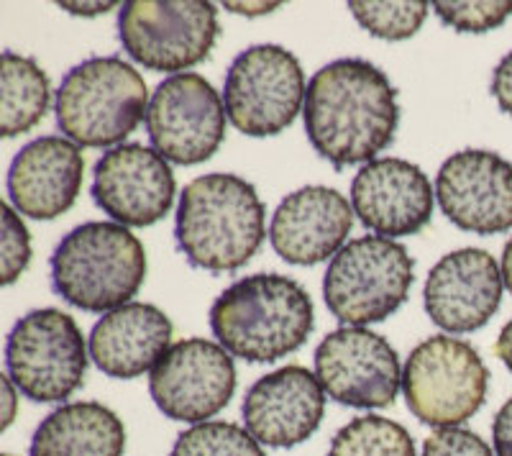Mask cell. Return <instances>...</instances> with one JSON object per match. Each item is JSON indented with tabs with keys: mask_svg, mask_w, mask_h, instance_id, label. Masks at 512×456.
<instances>
[{
	"mask_svg": "<svg viewBox=\"0 0 512 456\" xmlns=\"http://www.w3.org/2000/svg\"><path fill=\"white\" fill-rule=\"evenodd\" d=\"M502 269L484 249H459L438 259L425 280V313L448 334H472L492 321L502 303Z\"/></svg>",
	"mask_w": 512,
	"mask_h": 456,
	"instance_id": "obj_16",
	"label": "cell"
},
{
	"mask_svg": "<svg viewBox=\"0 0 512 456\" xmlns=\"http://www.w3.org/2000/svg\"><path fill=\"white\" fill-rule=\"evenodd\" d=\"M80 326L59 308H36L16 321L6 339V375L34 403H62L88 375Z\"/></svg>",
	"mask_w": 512,
	"mask_h": 456,
	"instance_id": "obj_7",
	"label": "cell"
},
{
	"mask_svg": "<svg viewBox=\"0 0 512 456\" xmlns=\"http://www.w3.org/2000/svg\"><path fill=\"white\" fill-rule=\"evenodd\" d=\"M262 198L251 182L210 172L187 182L175 216V241L195 269L228 275L251 262L264 234Z\"/></svg>",
	"mask_w": 512,
	"mask_h": 456,
	"instance_id": "obj_2",
	"label": "cell"
},
{
	"mask_svg": "<svg viewBox=\"0 0 512 456\" xmlns=\"http://www.w3.org/2000/svg\"><path fill=\"white\" fill-rule=\"evenodd\" d=\"M3 423H0V426H3V431H6V428H11V423H13V418H16V405H18V398H16V392H18V387L13 385V380L8 375H3Z\"/></svg>",
	"mask_w": 512,
	"mask_h": 456,
	"instance_id": "obj_33",
	"label": "cell"
},
{
	"mask_svg": "<svg viewBox=\"0 0 512 456\" xmlns=\"http://www.w3.org/2000/svg\"><path fill=\"white\" fill-rule=\"evenodd\" d=\"M443 24L459 34H487L505 24L512 16V0H484V3H431Z\"/></svg>",
	"mask_w": 512,
	"mask_h": 456,
	"instance_id": "obj_27",
	"label": "cell"
},
{
	"mask_svg": "<svg viewBox=\"0 0 512 456\" xmlns=\"http://www.w3.org/2000/svg\"><path fill=\"white\" fill-rule=\"evenodd\" d=\"M226 106L218 90L198 72L172 75L154 90L146 131L152 147L172 164H203L226 136Z\"/></svg>",
	"mask_w": 512,
	"mask_h": 456,
	"instance_id": "obj_11",
	"label": "cell"
},
{
	"mask_svg": "<svg viewBox=\"0 0 512 456\" xmlns=\"http://www.w3.org/2000/svg\"><path fill=\"white\" fill-rule=\"evenodd\" d=\"M431 3L408 0V3H367V0H351L349 11L356 24L372 36L384 41H405L415 36L428 16Z\"/></svg>",
	"mask_w": 512,
	"mask_h": 456,
	"instance_id": "obj_26",
	"label": "cell"
},
{
	"mask_svg": "<svg viewBox=\"0 0 512 456\" xmlns=\"http://www.w3.org/2000/svg\"><path fill=\"white\" fill-rule=\"evenodd\" d=\"M31 262V234L21 213L13 205H3V239H0V280L13 285Z\"/></svg>",
	"mask_w": 512,
	"mask_h": 456,
	"instance_id": "obj_28",
	"label": "cell"
},
{
	"mask_svg": "<svg viewBox=\"0 0 512 456\" xmlns=\"http://www.w3.org/2000/svg\"><path fill=\"white\" fill-rule=\"evenodd\" d=\"M489 372L479 351L454 336H431L410 351L402 392L410 413L436 428H459L487 398Z\"/></svg>",
	"mask_w": 512,
	"mask_h": 456,
	"instance_id": "obj_8",
	"label": "cell"
},
{
	"mask_svg": "<svg viewBox=\"0 0 512 456\" xmlns=\"http://www.w3.org/2000/svg\"><path fill=\"white\" fill-rule=\"evenodd\" d=\"M354 228V208L336 188L308 185L287 195L269 223L272 249L297 267L336 257Z\"/></svg>",
	"mask_w": 512,
	"mask_h": 456,
	"instance_id": "obj_19",
	"label": "cell"
},
{
	"mask_svg": "<svg viewBox=\"0 0 512 456\" xmlns=\"http://www.w3.org/2000/svg\"><path fill=\"white\" fill-rule=\"evenodd\" d=\"M315 377L328 398L349 408L392 405L402 387L395 346L369 328L344 326L315 349Z\"/></svg>",
	"mask_w": 512,
	"mask_h": 456,
	"instance_id": "obj_13",
	"label": "cell"
},
{
	"mask_svg": "<svg viewBox=\"0 0 512 456\" xmlns=\"http://www.w3.org/2000/svg\"><path fill=\"white\" fill-rule=\"evenodd\" d=\"M492 444H495V456H512V398L497 410L492 423Z\"/></svg>",
	"mask_w": 512,
	"mask_h": 456,
	"instance_id": "obj_31",
	"label": "cell"
},
{
	"mask_svg": "<svg viewBox=\"0 0 512 456\" xmlns=\"http://www.w3.org/2000/svg\"><path fill=\"white\" fill-rule=\"evenodd\" d=\"M126 428L103 403L59 405L36 426L29 456H123Z\"/></svg>",
	"mask_w": 512,
	"mask_h": 456,
	"instance_id": "obj_22",
	"label": "cell"
},
{
	"mask_svg": "<svg viewBox=\"0 0 512 456\" xmlns=\"http://www.w3.org/2000/svg\"><path fill=\"white\" fill-rule=\"evenodd\" d=\"M85 182L82 149L67 136H39L8 167V198L21 216L54 221L75 205Z\"/></svg>",
	"mask_w": 512,
	"mask_h": 456,
	"instance_id": "obj_20",
	"label": "cell"
},
{
	"mask_svg": "<svg viewBox=\"0 0 512 456\" xmlns=\"http://www.w3.org/2000/svg\"><path fill=\"white\" fill-rule=\"evenodd\" d=\"M52 287L64 303L111 313L134 298L146 280V252L126 226L90 221L64 234L52 254Z\"/></svg>",
	"mask_w": 512,
	"mask_h": 456,
	"instance_id": "obj_4",
	"label": "cell"
},
{
	"mask_svg": "<svg viewBox=\"0 0 512 456\" xmlns=\"http://www.w3.org/2000/svg\"><path fill=\"white\" fill-rule=\"evenodd\" d=\"M169 456H267L246 428L226 421H205L180 433Z\"/></svg>",
	"mask_w": 512,
	"mask_h": 456,
	"instance_id": "obj_25",
	"label": "cell"
},
{
	"mask_svg": "<svg viewBox=\"0 0 512 456\" xmlns=\"http://www.w3.org/2000/svg\"><path fill=\"white\" fill-rule=\"evenodd\" d=\"M223 8L239 16H267V13L277 11L280 3H223Z\"/></svg>",
	"mask_w": 512,
	"mask_h": 456,
	"instance_id": "obj_34",
	"label": "cell"
},
{
	"mask_svg": "<svg viewBox=\"0 0 512 456\" xmlns=\"http://www.w3.org/2000/svg\"><path fill=\"white\" fill-rule=\"evenodd\" d=\"M218 8L203 0H131L118 13V39L134 62L182 75L218 41Z\"/></svg>",
	"mask_w": 512,
	"mask_h": 456,
	"instance_id": "obj_9",
	"label": "cell"
},
{
	"mask_svg": "<svg viewBox=\"0 0 512 456\" xmlns=\"http://www.w3.org/2000/svg\"><path fill=\"white\" fill-rule=\"evenodd\" d=\"M0 131L6 139L21 136L39 126L52 100V82L31 57L3 52L0 59Z\"/></svg>",
	"mask_w": 512,
	"mask_h": 456,
	"instance_id": "obj_23",
	"label": "cell"
},
{
	"mask_svg": "<svg viewBox=\"0 0 512 456\" xmlns=\"http://www.w3.org/2000/svg\"><path fill=\"white\" fill-rule=\"evenodd\" d=\"M323 416L326 390L315 372L300 364L259 377L244 398L246 431L272 449H292L308 441Z\"/></svg>",
	"mask_w": 512,
	"mask_h": 456,
	"instance_id": "obj_18",
	"label": "cell"
},
{
	"mask_svg": "<svg viewBox=\"0 0 512 456\" xmlns=\"http://www.w3.org/2000/svg\"><path fill=\"white\" fill-rule=\"evenodd\" d=\"M149 392L164 416L198 426L231 403L236 392L233 357L216 341H177L152 369Z\"/></svg>",
	"mask_w": 512,
	"mask_h": 456,
	"instance_id": "obj_12",
	"label": "cell"
},
{
	"mask_svg": "<svg viewBox=\"0 0 512 456\" xmlns=\"http://www.w3.org/2000/svg\"><path fill=\"white\" fill-rule=\"evenodd\" d=\"M305 72L300 59L280 44H254L228 67L223 106L244 136H277L295 123L305 106Z\"/></svg>",
	"mask_w": 512,
	"mask_h": 456,
	"instance_id": "obj_10",
	"label": "cell"
},
{
	"mask_svg": "<svg viewBox=\"0 0 512 456\" xmlns=\"http://www.w3.org/2000/svg\"><path fill=\"white\" fill-rule=\"evenodd\" d=\"M3 456H11V454H3Z\"/></svg>",
	"mask_w": 512,
	"mask_h": 456,
	"instance_id": "obj_37",
	"label": "cell"
},
{
	"mask_svg": "<svg viewBox=\"0 0 512 456\" xmlns=\"http://www.w3.org/2000/svg\"><path fill=\"white\" fill-rule=\"evenodd\" d=\"M413 282L415 262L405 246L382 236H361L328 262L323 298L331 316L361 328L397 313Z\"/></svg>",
	"mask_w": 512,
	"mask_h": 456,
	"instance_id": "obj_6",
	"label": "cell"
},
{
	"mask_svg": "<svg viewBox=\"0 0 512 456\" xmlns=\"http://www.w3.org/2000/svg\"><path fill=\"white\" fill-rule=\"evenodd\" d=\"M149 90L121 57H90L64 75L54 111L57 126L77 147H121L149 111Z\"/></svg>",
	"mask_w": 512,
	"mask_h": 456,
	"instance_id": "obj_5",
	"label": "cell"
},
{
	"mask_svg": "<svg viewBox=\"0 0 512 456\" xmlns=\"http://www.w3.org/2000/svg\"><path fill=\"white\" fill-rule=\"evenodd\" d=\"M62 11L72 13V16H82V18H95V16H105L113 8H121L118 3H57Z\"/></svg>",
	"mask_w": 512,
	"mask_h": 456,
	"instance_id": "obj_32",
	"label": "cell"
},
{
	"mask_svg": "<svg viewBox=\"0 0 512 456\" xmlns=\"http://www.w3.org/2000/svg\"><path fill=\"white\" fill-rule=\"evenodd\" d=\"M172 321L152 303H128L105 313L90 331V359L116 380H134L157 367L172 346Z\"/></svg>",
	"mask_w": 512,
	"mask_h": 456,
	"instance_id": "obj_21",
	"label": "cell"
},
{
	"mask_svg": "<svg viewBox=\"0 0 512 456\" xmlns=\"http://www.w3.org/2000/svg\"><path fill=\"white\" fill-rule=\"evenodd\" d=\"M502 280H505V287H507V293L512 295V236L510 241L505 244V249H502Z\"/></svg>",
	"mask_w": 512,
	"mask_h": 456,
	"instance_id": "obj_36",
	"label": "cell"
},
{
	"mask_svg": "<svg viewBox=\"0 0 512 456\" xmlns=\"http://www.w3.org/2000/svg\"><path fill=\"white\" fill-rule=\"evenodd\" d=\"M328 456H415L408 428L384 416H359L333 436Z\"/></svg>",
	"mask_w": 512,
	"mask_h": 456,
	"instance_id": "obj_24",
	"label": "cell"
},
{
	"mask_svg": "<svg viewBox=\"0 0 512 456\" xmlns=\"http://www.w3.org/2000/svg\"><path fill=\"white\" fill-rule=\"evenodd\" d=\"M423 456H495L487 441L466 428H438L425 439Z\"/></svg>",
	"mask_w": 512,
	"mask_h": 456,
	"instance_id": "obj_29",
	"label": "cell"
},
{
	"mask_svg": "<svg viewBox=\"0 0 512 456\" xmlns=\"http://www.w3.org/2000/svg\"><path fill=\"white\" fill-rule=\"evenodd\" d=\"M303 121L315 152L336 170L369 164L395 141L397 88L369 59H336L310 77Z\"/></svg>",
	"mask_w": 512,
	"mask_h": 456,
	"instance_id": "obj_1",
	"label": "cell"
},
{
	"mask_svg": "<svg viewBox=\"0 0 512 456\" xmlns=\"http://www.w3.org/2000/svg\"><path fill=\"white\" fill-rule=\"evenodd\" d=\"M177 182L167 159L144 144H121L98 159L93 200L126 228L154 226L175 203Z\"/></svg>",
	"mask_w": 512,
	"mask_h": 456,
	"instance_id": "obj_15",
	"label": "cell"
},
{
	"mask_svg": "<svg viewBox=\"0 0 512 456\" xmlns=\"http://www.w3.org/2000/svg\"><path fill=\"white\" fill-rule=\"evenodd\" d=\"M436 188L418 164L384 157L364 164L351 182V208L382 239L413 236L433 218Z\"/></svg>",
	"mask_w": 512,
	"mask_h": 456,
	"instance_id": "obj_17",
	"label": "cell"
},
{
	"mask_svg": "<svg viewBox=\"0 0 512 456\" xmlns=\"http://www.w3.org/2000/svg\"><path fill=\"white\" fill-rule=\"evenodd\" d=\"M436 200L443 216L479 236L512 228V162L487 149H464L441 164Z\"/></svg>",
	"mask_w": 512,
	"mask_h": 456,
	"instance_id": "obj_14",
	"label": "cell"
},
{
	"mask_svg": "<svg viewBox=\"0 0 512 456\" xmlns=\"http://www.w3.org/2000/svg\"><path fill=\"white\" fill-rule=\"evenodd\" d=\"M497 357L505 362V367L512 372V321L505 323V328L497 336Z\"/></svg>",
	"mask_w": 512,
	"mask_h": 456,
	"instance_id": "obj_35",
	"label": "cell"
},
{
	"mask_svg": "<svg viewBox=\"0 0 512 456\" xmlns=\"http://www.w3.org/2000/svg\"><path fill=\"white\" fill-rule=\"evenodd\" d=\"M315 326L310 293L292 277L249 275L233 282L210 305L218 344L244 362L267 364L308 341Z\"/></svg>",
	"mask_w": 512,
	"mask_h": 456,
	"instance_id": "obj_3",
	"label": "cell"
},
{
	"mask_svg": "<svg viewBox=\"0 0 512 456\" xmlns=\"http://www.w3.org/2000/svg\"><path fill=\"white\" fill-rule=\"evenodd\" d=\"M492 95L500 111L512 116V52L505 54L492 72Z\"/></svg>",
	"mask_w": 512,
	"mask_h": 456,
	"instance_id": "obj_30",
	"label": "cell"
}]
</instances>
